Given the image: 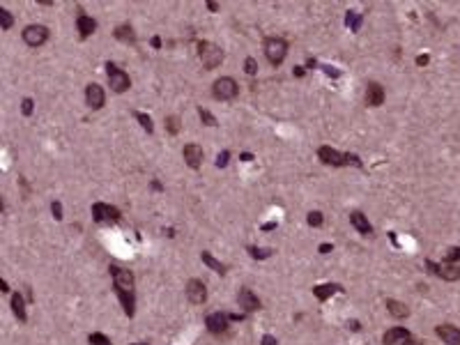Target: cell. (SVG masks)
<instances>
[{
	"label": "cell",
	"mask_w": 460,
	"mask_h": 345,
	"mask_svg": "<svg viewBox=\"0 0 460 345\" xmlns=\"http://www.w3.org/2000/svg\"><path fill=\"white\" fill-rule=\"evenodd\" d=\"M198 58H200L205 69H216L223 62V51L216 44H212V41H200L198 44Z\"/></svg>",
	"instance_id": "6da1fadb"
},
{
	"label": "cell",
	"mask_w": 460,
	"mask_h": 345,
	"mask_svg": "<svg viewBox=\"0 0 460 345\" xmlns=\"http://www.w3.org/2000/svg\"><path fill=\"white\" fill-rule=\"evenodd\" d=\"M265 55H267V60H269V64L279 67V64L285 60V55H288V41H285L283 37H267L265 39Z\"/></svg>",
	"instance_id": "7a4b0ae2"
},
{
	"label": "cell",
	"mask_w": 460,
	"mask_h": 345,
	"mask_svg": "<svg viewBox=\"0 0 460 345\" xmlns=\"http://www.w3.org/2000/svg\"><path fill=\"white\" fill-rule=\"evenodd\" d=\"M106 74H108V83H110V90H113V92H118V95H120V92L129 90V85H131V81H129V74L122 72L118 64L106 62Z\"/></svg>",
	"instance_id": "3957f363"
},
{
	"label": "cell",
	"mask_w": 460,
	"mask_h": 345,
	"mask_svg": "<svg viewBox=\"0 0 460 345\" xmlns=\"http://www.w3.org/2000/svg\"><path fill=\"white\" fill-rule=\"evenodd\" d=\"M237 92H239V85L235 83V78L221 76V78H216V81H214V97H216V99L230 101V99L237 97Z\"/></svg>",
	"instance_id": "277c9868"
},
{
	"label": "cell",
	"mask_w": 460,
	"mask_h": 345,
	"mask_svg": "<svg viewBox=\"0 0 460 345\" xmlns=\"http://www.w3.org/2000/svg\"><path fill=\"white\" fill-rule=\"evenodd\" d=\"M92 219L97 223H118L120 221V210L106 202H95L92 205Z\"/></svg>",
	"instance_id": "5b68a950"
},
{
	"label": "cell",
	"mask_w": 460,
	"mask_h": 345,
	"mask_svg": "<svg viewBox=\"0 0 460 345\" xmlns=\"http://www.w3.org/2000/svg\"><path fill=\"white\" fill-rule=\"evenodd\" d=\"M426 267L435 276H440V279H444V281H458L460 279V267L449 265V262H442V265H437V262H432V260H426Z\"/></svg>",
	"instance_id": "8992f818"
},
{
	"label": "cell",
	"mask_w": 460,
	"mask_h": 345,
	"mask_svg": "<svg viewBox=\"0 0 460 345\" xmlns=\"http://www.w3.org/2000/svg\"><path fill=\"white\" fill-rule=\"evenodd\" d=\"M46 39H49V28L46 26H28L26 30H23V41H26L28 46H32V49L41 46Z\"/></svg>",
	"instance_id": "52a82bcc"
},
{
	"label": "cell",
	"mask_w": 460,
	"mask_h": 345,
	"mask_svg": "<svg viewBox=\"0 0 460 345\" xmlns=\"http://www.w3.org/2000/svg\"><path fill=\"white\" fill-rule=\"evenodd\" d=\"M110 276H113L115 290H122V292H133V274L127 269H120V267H110Z\"/></svg>",
	"instance_id": "ba28073f"
},
{
	"label": "cell",
	"mask_w": 460,
	"mask_h": 345,
	"mask_svg": "<svg viewBox=\"0 0 460 345\" xmlns=\"http://www.w3.org/2000/svg\"><path fill=\"white\" fill-rule=\"evenodd\" d=\"M187 297H189V302L196 304V306L205 304L207 302V288H205V283H202V281H198V279H191L187 283Z\"/></svg>",
	"instance_id": "9c48e42d"
},
{
	"label": "cell",
	"mask_w": 460,
	"mask_h": 345,
	"mask_svg": "<svg viewBox=\"0 0 460 345\" xmlns=\"http://www.w3.org/2000/svg\"><path fill=\"white\" fill-rule=\"evenodd\" d=\"M382 343L384 345H412V336H409V331L403 329V327H394V329H389L382 336Z\"/></svg>",
	"instance_id": "30bf717a"
},
{
	"label": "cell",
	"mask_w": 460,
	"mask_h": 345,
	"mask_svg": "<svg viewBox=\"0 0 460 345\" xmlns=\"http://www.w3.org/2000/svg\"><path fill=\"white\" fill-rule=\"evenodd\" d=\"M317 156H320V161L322 164H327V166H348V161H345V154H340V152H336L334 147H329V145H322L320 150H317Z\"/></svg>",
	"instance_id": "8fae6325"
},
{
	"label": "cell",
	"mask_w": 460,
	"mask_h": 345,
	"mask_svg": "<svg viewBox=\"0 0 460 345\" xmlns=\"http://www.w3.org/2000/svg\"><path fill=\"white\" fill-rule=\"evenodd\" d=\"M85 101H87V106L90 108H101L104 106V101H106V95H104V87L101 85H97V83H90V85L85 87Z\"/></svg>",
	"instance_id": "7c38bea8"
},
{
	"label": "cell",
	"mask_w": 460,
	"mask_h": 345,
	"mask_svg": "<svg viewBox=\"0 0 460 345\" xmlns=\"http://www.w3.org/2000/svg\"><path fill=\"white\" fill-rule=\"evenodd\" d=\"M182 156H184V161H187L189 168H200V164H202V147L196 145V143H189V145H184Z\"/></svg>",
	"instance_id": "4fadbf2b"
},
{
	"label": "cell",
	"mask_w": 460,
	"mask_h": 345,
	"mask_svg": "<svg viewBox=\"0 0 460 345\" xmlns=\"http://www.w3.org/2000/svg\"><path fill=\"white\" fill-rule=\"evenodd\" d=\"M237 302H239V306L244 308L246 313H253V311H260V299L256 297V294L251 292L248 288H242L239 290V294H237Z\"/></svg>",
	"instance_id": "5bb4252c"
},
{
	"label": "cell",
	"mask_w": 460,
	"mask_h": 345,
	"mask_svg": "<svg viewBox=\"0 0 460 345\" xmlns=\"http://www.w3.org/2000/svg\"><path fill=\"white\" fill-rule=\"evenodd\" d=\"M228 320L230 317L225 315V313H210L207 315V320H205V325H207V329L212 331V334H221V331H225L228 329Z\"/></svg>",
	"instance_id": "9a60e30c"
},
{
	"label": "cell",
	"mask_w": 460,
	"mask_h": 345,
	"mask_svg": "<svg viewBox=\"0 0 460 345\" xmlns=\"http://www.w3.org/2000/svg\"><path fill=\"white\" fill-rule=\"evenodd\" d=\"M435 334L444 340L446 345H460V329L453 325H440L435 329Z\"/></svg>",
	"instance_id": "2e32d148"
},
{
	"label": "cell",
	"mask_w": 460,
	"mask_h": 345,
	"mask_svg": "<svg viewBox=\"0 0 460 345\" xmlns=\"http://www.w3.org/2000/svg\"><path fill=\"white\" fill-rule=\"evenodd\" d=\"M384 101V87L380 83H368L366 85V104L368 106H382Z\"/></svg>",
	"instance_id": "e0dca14e"
},
{
	"label": "cell",
	"mask_w": 460,
	"mask_h": 345,
	"mask_svg": "<svg viewBox=\"0 0 460 345\" xmlns=\"http://www.w3.org/2000/svg\"><path fill=\"white\" fill-rule=\"evenodd\" d=\"M76 28H78V32H81V37H90L92 32L97 30V21L92 16H87V14H78L76 16Z\"/></svg>",
	"instance_id": "ac0fdd59"
},
{
	"label": "cell",
	"mask_w": 460,
	"mask_h": 345,
	"mask_svg": "<svg viewBox=\"0 0 460 345\" xmlns=\"http://www.w3.org/2000/svg\"><path fill=\"white\" fill-rule=\"evenodd\" d=\"M334 292H343V288H340L338 283H322V285H315V288H313V294H315L320 302L329 299Z\"/></svg>",
	"instance_id": "d6986e66"
},
{
	"label": "cell",
	"mask_w": 460,
	"mask_h": 345,
	"mask_svg": "<svg viewBox=\"0 0 460 345\" xmlns=\"http://www.w3.org/2000/svg\"><path fill=\"white\" fill-rule=\"evenodd\" d=\"M350 223L357 228V233H361V235H371L373 233V225L368 223V219L361 214V212H352L350 214Z\"/></svg>",
	"instance_id": "ffe728a7"
},
{
	"label": "cell",
	"mask_w": 460,
	"mask_h": 345,
	"mask_svg": "<svg viewBox=\"0 0 460 345\" xmlns=\"http://www.w3.org/2000/svg\"><path fill=\"white\" fill-rule=\"evenodd\" d=\"M12 313L14 317H16L18 322H26L28 320V313H26V302H23V297L18 292L12 294Z\"/></svg>",
	"instance_id": "44dd1931"
},
{
	"label": "cell",
	"mask_w": 460,
	"mask_h": 345,
	"mask_svg": "<svg viewBox=\"0 0 460 345\" xmlns=\"http://www.w3.org/2000/svg\"><path fill=\"white\" fill-rule=\"evenodd\" d=\"M386 311H389V315H394V317H407L409 315V308L405 306L403 302H396V299H386Z\"/></svg>",
	"instance_id": "7402d4cb"
},
{
	"label": "cell",
	"mask_w": 460,
	"mask_h": 345,
	"mask_svg": "<svg viewBox=\"0 0 460 345\" xmlns=\"http://www.w3.org/2000/svg\"><path fill=\"white\" fill-rule=\"evenodd\" d=\"M200 260L205 262L207 267H212V269H214L216 274H225V265H223V262H219V260H216V258L212 256V253L202 251V253H200Z\"/></svg>",
	"instance_id": "603a6c76"
},
{
	"label": "cell",
	"mask_w": 460,
	"mask_h": 345,
	"mask_svg": "<svg viewBox=\"0 0 460 345\" xmlns=\"http://www.w3.org/2000/svg\"><path fill=\"white\" fill-rule=\"evenodd\" d=\"M115 37H118L120 41H136V35H133L131 26H120V28H115Z\"/></svg>",
	"instance_id": "cb8c5ba5"
},
{
	"label": "cell",
	"mask_w": 460,
	"mask_h": 345,
	"mask_svg": "<svg viewBox=\"0 0 460 345\" xmlns=\"http://www.w3.org/2000/svg\"><path fill=\"white\" fill-rule=\"evenodd\" d=\"M345 23H348V26L352 28L354 32H359V28H361V14H359V12H348V16H345Z\"/></svg>",
	"instance_id": "d4e9b609"
},
{
	"label": "cell",
	"mask_w": 460,
	"mask_h": 345,
	"mask_svg": "<svg viewBox=\"0 0 460 345\" xmlns=\"http://www.w3.org/2000/svg\"><path fill=\"white\" fill-rule=\"evenodd\" d=\"M248 253H251V258H256V260H265V258H269L271 253H274V248H258V246H248Z\"/></svg>",
	"instance_id": "484cf974"
},
{
	"label": "cell",
	"mask_w": 460,
	"mask_h": 345,
	"mask_svg": "<svg viewBox=\"0 0 460 345\" xmlns=\"http://www.w3.org/2000/svg\"><path fill=\"white\" fill-rule=\"evenodd\" d=\"M136 120L141 122V127L145 129L147 133L154 131V124H152V118H150V115H145V113H141V110H138V113H136Z\"/></svg>",
	"instance_id": "4316f807"
},
{
	"label": "cell",
	"mask_w": 460,
	"mask_h": 345,
	"mask_svg": "<svg viewBox=\"0 0 460 345\" xmlns=\"http://www.w3.org/2000/svg\"><path fill=\"white\" fill-rule=\"evenodd\" d=\"M198 115H200L202 124H207V127H216V118L210 113V110H205V108H202V106H200V108H198Z\"/></svg>",
	"instance_id": "83f0119b"
},
{
	"label": "cell",
	"mask_w": 460,
	"mask_h": 345,
	"mask_svg": "<svg viewBox=\"0 0 460 345\" xmlns=\"http://www.w3.org/2000/svg\"><path fill=\"white\" fill-rule=\"evenodd\" d=\"M166 131H168V133H177L179 131V118H175V115L166 118Z\"/></svg>",
	"instance_id": "f1b7e54d"
},
{
	"label": "cell",
	"mask_w": 460,
	"mask_h": 345,
	"mask_svg": "<svg viewBox=\"0 0 460 345\" xmlns=\"http://www.w3.org/2000/svg\"><path fill=\"white\" fill-rule=\"evenodd\" d=\"M12 23H14L12 14H9L7 9H0V26H3V30H9V28H12Z\"/></svg>",
	"instance_id": "f546056e"
},
{
	"label": "cell",
	"mask_w": 460,
	"mask_h": 345,
	"mask_svg": "<svg viewBox=\"0 0 460 345\" xmlns=\"http://www.w3.org/2000/svg\"><path fill=\"white\" fill-rule=\"evenodd\" d=\"M90 345H110V338L104 334H90Z\"/></svg>",
	"instance_id": "4dcf8cb0"
},
{
	"label": "cell",
	"mask_w": 460,
	"mask_h": 345,
	"mask_svg": "<svg viewBox=\"0 0 460 345\" xmlns=\"http://www.w3.org/2000/svg\"><path fill=\"white\" fill-rule=\"evenodd\" d=\"M244 72H246L248 76H256V74H258V62H256V58H246V62H244Z\"/></svg>",
	"instance_id": "1f68e13d"
},
{
	"label": "cell",
	"mask_w": 460,
	"mask_h": 345,
	"mask_svg": "<svg viewBox=\"0 0 460 345\" xmlns=\"http://www.w3.org/2000/svg\"><path fill=\"white\" fill-rule=\"evenodd\" d=\"M458 258H460V248H458V246H451L449 251L444 253V260L449 262V265H453V262L458 260Z\"/></svg>",
	"instance_id": "d6a6232c"
},
{
	"label": "cell",
	"mask_w": 460,
	"mask_h": 345,
	"mask_svg": "<svg viewBox=\"0 0 460 345\" xmlns=\"http://www.w3.org/2000/svg\"><path fill=\"white\" fill-rule=\"evenodd\" d=\"M306 221H308V225H315V228H317V225H322V221H325V219H322L320 212H311Z\"/></svg>",
	"instance_id": "836d02e7"
},
{
	"label": "cell",
	"mask_w": 460,
	"mask_h": 345,
	"mask_svg": "<svg viewBox=\"0 0 460 345\" xmlns=\"http://www.w3.org/2000/svg\"><path fill=\"white\" fill-rule=\"evenodd\" d=\"M228 159H230V152L223 150L219 156H216V166H219V168H225V166H228Z\"/></svg>",
	"instance_id": "e575fe53"
},
{
	"label": "cell",
	"mask_w": 460,
	"mask_h": 345,
	"mask_svg": "<svg viewBox=\"0 0 460 345\" xmlns=\"http://www.w3.org/2000/svg\"><path fill=\"white\" fill-rule=\"evenodd\" d=\"M51 212H53L55 221H60V219H62V205H60L58 200H53V202H51Z\"/></svg>",
	"instance_id": "d590c367"
},
{
	"label": "cell",
	"mask_w": 460,
	"mask_h": 345,
	"mask_svg": "<svg viewBox=\"0 0 460 345\" xmlns=\"http://www.w3.org/2000/svg\"><path fill=\"white\" fill-rule=\"evenodd\" d=\"M21 113L23 115H30L32 113V99H23L21 101Z\"/></svg>",
	"instance_id": "8d00e7d4"
},
{
	"label": "cell",
	"mask_w": 460,
	"mask_h": 345,
	"mask_svg": "<svg viewBox=\"0 0 460 345\" xmlns=\"http://www.w3.org/2000/svg\"><path fill=\"white\" fill-rule=\"evenodd\" d=\"M262 345H276V338H274V336H269V334L262 336Z\"/></svg>",
	"instance_id": "74e56055"
},
{
	"label": "cell",
	"mask_w": 460,
	"mask_h": 345,
	"mask_svg": "<svg viewBox=\"0 0 460 345\" xmlns=\"http://www.w3.org/2000/svg\"><path fill=\"white\" fill-rule=\"evenodd\" d=\"M322 69H325V74H327V76H334V78H336V76H338V74H340L338 69H334V67H322Z\"/></svg>",
	"instance_id": "f35d334b"
},
{
	"label": "cell",
	"mask_w": 460,
	"mask_h": 345,
	"mask_svg": "<svg viewBox=\"0 0 460 345\" xmlns=\"http://www.w3.org/2000/svg\"><path fill=\"white\" fill-rule=\"evenodd\" d=\"M428 60H430L428 55H419V58H417V64H428Z\"/></svg>",
	"instance_id": "ab89813d"
},
{
	"label": "cell",
	"mask_w": 460,
	"mask_h": 345,
	"mask_svg": "<svg viewBox=\"0 0 460 345\" xmlns=\"http://www.w3.org/2000/svg\"><path fill=\"white\" fill-rule=\"evenodd\" d=\"M331 251V244H320V253H329Z\"/></svg>",
	"instance_id": "60d3db41"
},
{
	"label": "cell",
	"mask_w": 460,
	"mask_h": 345,
	"mask_svg": "<svg viewBox=\"0 0 460 345\" xmlns=\"http://www.w3.org/2000/svg\"><path fill=\"white\" fill-rule=\"evenodd\" d=\"M207 9H210V12H216V9H219V5H216V3H207Z\"/></svg>",
	"instance_id": "b9f144b4"
},
{
	"label": "cell",
	"mask_w": 460,
	"mask_h": 345,
	"mask_svg": "<svg viewBox=\"0 0 460 345\" xmlns=\"http://www.w3.org/2000/svg\"><path fill=\"white\" fill-rule=\"evenodd\" d=\"M0 288H3V292H9V285H7V281H0Z\"/></svg>",
	"instance_id": "7bdbcfd3"
},
{
	"label": "cell",
	"mask_w": 460,
	"mask_h": 345,
	"mask_svg": "<svg viewBox=\"0 0 460 345\" xmlns=\"http://www.w3.org/2000/svg\"><path fill=\"white\" fill-rule=\"evenodd\" d=\"M152 46H154V49H159V46H161V39H159V37H154V39H152Z\"/></svg>",
	"instance_id": "ee69618b"
},
{
	"label": "cell",
	"mask_w": 460,
	"mask_h": 345,
	"mask_svg": "<svg viewBox=\"0 0 460 345\" xmlns=\"http://www.w3.org/2000/svg\"><path fill=\"white\" fill-rule=\"evenodd\" d=\"M294 76H304V67H294Z\"/></svg>",
	"instance_id": "f6af8a7d"
},
{
	"label": "cell",
	"mask_w": 460,
	"mask_h": 345,
	"mask_svg": "<svg viewBox=\"0 0 460 345\" xmlns=\"http://www.w3.org/2000/svg\"><path fill=\"white\" fill-rule=\"evenodd\" d=\"M276 228V223H265L262 225V230H274Z\"/></svg>",
	"instance_id": "bcb514c9"
},
{
	"label": "cell",
	"mask_w": 460,
	"mask_h": 345,
	"mask_svg": "<svg viewBox=\"0 0 460 345\" xmlns=\"http://www.w3.org/2000/svg\"><path fill=\"white\" fill-rule=\"evenodd\" d=\"M348 327H350V329L357 331V329H359V322H348Z\"/></svg>",
	"instance_id": "7dc6e473"
},
{
	"label": "cell",
	"mask_w": 460,
	"mask_h": 345,
	"mask_svg": "<svg viewBox=\"0 0 460 345\" xmlns=\"http://www.w3.org/2000/svg\"><path fill=\"white\" fill-rule=\"evenodd\" d=\"M131 345H147V343H131Z\"/></svg>",
	"instance_id": "c3c4849f"
}]
</instances>
